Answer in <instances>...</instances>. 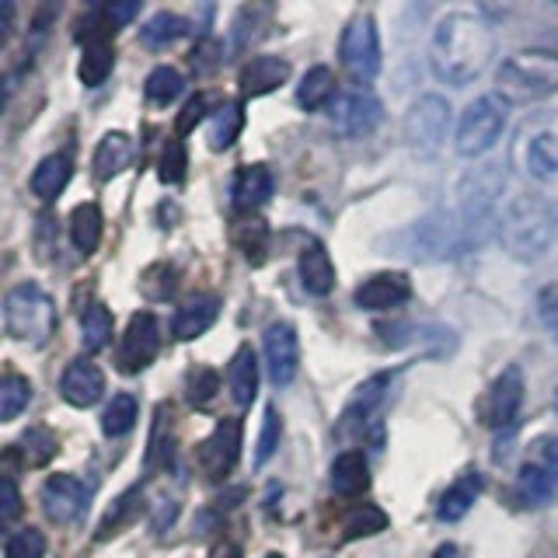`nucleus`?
<instances>
[{"instance_id":"nucleus-1","label":"nucleus","mask_w":558,"mask_h":558,"mask_svg":"<svg viewBox=\"0 0 558 558\" xmlns=\"http://www.w3.org/2000/svg\"><path fill=\"white\" fill-rule=\"evenodd\" d=\"M496 57V28L475 11H450L433 28L429 66L436 81L450 87H468L482 77Z\"/></svg>"},{"instance_id":"nucleus-2","label":"nucleus","mask_w":558,"mask_h":558,"mask_svg":"<svg viewBox=\"0 0 558 558\" xmlns=\"http://www.w3.org/2000/svg\"><path fill=\"white\" fill-rule=\"evenodd\" d=\"M499 244L517 262H537L558 238V206L548 196H517L496 223Z\"/></svg>"},{"instance_id":"nucleus-3","label":"nucleus","mask_w":558,"mask_h":558,"mask_svg":"<svg viewBox=\"0 0 558 558\" xmlns=\"http://www.w3.org/2000/svg\"><path fill=\"white\" fill-rule=\"evenodd\" d=\"M496 92L506 105L545 101L558 92V52L555 49H520L502 60L496 74Z\"/></svg>"},{"instance_id":"nucleus-4","label":"nucleus","mask_w":558,"mask_h":558,"mask_svg":"<svg viewBox=\"0 0 558 558\" xmlns=\"http://www.w3.org/2000/svg\"><path fill=\"white\" fill-rule=\"evenodd\" d=\"M4 331L22 345H46L57 331V304L39 283H17L4 296Z\"/></svg>"},{"instance_id":"nucleus-5","label":"nucleus","mask_w":558,"mask_h":558,"mask_svg":"<svg viewBox=\"0 0 558 558\" xmlns=\"http://www.w3.org/2000/svg\"><path fill=\"white\" fill-rule=\"evenodd\" d=\"M502 130H506V101L499 95H485L468 105L453 147H458L461 157H482L485 150L496 147Z\"/></svg>"},{"instance_id":"nucleus-6","label":"nucleus","mask_w":558,"mask_h":558,"mask_svg":"<svg viewBox=\"0 0 558 558\" xmlns=\"http://www.w3.org/2000/svg\"><path fill=\"white\" fill-rule=\"evenodd\" d=\"M342 66L349 70V77L356 84H371L380 70V39H377V25L371 14H356L353 22L342 32V46H339Z\"/></svg>"},{"instance_id":"nucleus-7","label":"nucleus","mask_w":558,"mask_h":558,"mask_svg":"<svg viewBox=\"0 0 558 558\" xmlns=\"http://www.w3.org/2000/svg\"><path fill=\"white\" fill-rule=\"evenodd\" d=\"M520 405H523V374H520V366H506V371L488 384L485 398L478 401V418L488 429H506L517 423Z\"/></svg>"},{"instance_id":"nucleus-8","label":"nucleus","mask_w":558,"mask_h":558,"mask_svg":"<svg viewBox=\"0 0 558 558\" xmlns=\"http://www.w3.org/2000/svg\"><path fill=\"white\" fill-rule=\"evenodd\" d=\"M157 349H161V325L150 311H140L130 318L126 325V336L119 342V353H116V363L122 374H140L144 366L154 363Z\"/></svg>"},{"instance_id":"nucleus-9","label":"nucleus","mask_w":558,"mask_h":558,"mask_svg":"<svg viewBox=\"0 0 558 558\" xmlns=\"http://www.w3.org/2000/svg\"><path fill=\"white\" fill-rule=\"evenodd\" d=\"M450 126V105L440 95H423L405 116V140L415 150H436Z\"/></svg>"},{"instance_id":"nucleus-10","label":"nucleus","mask_w":558,"mask_h":558,"mask_svg":"<svg viewBox=\"0 0 558 558\" xmlns=\"http://www.w3.org/2000/svg\"><path fill=\"white\" fill-rule=\"evenodd\" d=\"M43 513L52 523H74L84 517L87 502H92V485L81 482L77 475H49L43 482Z\"/></svg>"},{"instance_id":"nucleus-11","label":"nucleus","mask_w":558,"mask_h":558,"mask_svg":"<svg viewBox=\"0 0 558 558\" xmlns=\"http://www.w3.org/2000/svg\"><path fill=\"white\" fill-rule=\"evenodd\" d=\"M241 458V418H220L214 433L199 444V468L206 478H227Z\"/></svg>"},{"instance_id":"nucleus-12","label":"nucleus","mask_w":558,"mask_h":558,"mask_svg":"<svg viewBox=\"0 0 558 558\" xmlns=\"http://www.w3.org/2000/svg\"><path fill=\"white\" fill-rule=\"evenodd\" d=\"M262 353H266L269 366V380L276 388H287V384L301 371V342H296V331L287 322H272L266 328V339H262Z\"/></svg>"},{"instance_id":"nucleus-13","label":"nucleus","mask_w":558,"mask_h":558,"mask_svg":"<svg viewBox=\"0 0 558 558\" xmlns=\"http://www.w3.org/2000/svg\"><path fill=\"white\" fill-rule=\"evenodd\" d=\"M412 296V283L405 272H374L356 287L353 301L363 311H391Z\"/></svg>"},{"instance_id":"nucleus-14","label":"nucleus","mask_w":558,"mask_h":558,"mask_svg":"<svg viewBox=\"0 0 558 558\" xmlns=\"http://www.w3.org/2000/svg\"><path fill=\"white\" fill-rule=\"evenodd\" d=\"M391 384H395V374H377L371 380H363L353 401L345 405L342 412V423H339V436H345L353 426H366V423H374V415L384 409V401L391 398Z\"/></svg>"},{"instance_id":"nucleus-15","label":"nucleus","mask_w":558,"mask_h":558,"mask_svg":"<svg viewBox=\"0 0 558 558\" xmlns=\"http://www.w3.org/2000/svg\"><path fill=\"white\" fill-rule=\"evenodd\" d=\"M331 119L336 126L349 136H366L380 126L384 109L380 101L371 92H353V95H342L336 105H331Z\"/></svg>"},{"instance_id":"nucleus-16","label":"nucleus","mask_w":558,"mask_h":558,"mask_svg":"<svg viewBox=\"0 0 558 558\" xmlns=\"http://www.w3.org/2000/svg\"><path fill=\"white\" fill-rule=\"evenodd\" d=\"M60 395L66 405L74 409H92L98 405V398L105 395V374L92 360H74L60 377Z\"/></svg>"},{"instance_id":"nucleus-17","label":"nucleus","mask_w":558,"mask_h":558,"mask_svg":"<svg viewBox=\"0 0 558 558\" xmlns=\"http://www.w3.org/2000/svg\"><path fill=\"white\" fill-rule=\"evenodd\" d=\"M272 189H276V179H272V171L266 165L241 168L234 174V189H231L234 209H238V214H255V209H262V206L269 203Z\"/></svg>"},{"instance_id":"nucleus-18","label":"nucleus","mask_w":558,"mask_h":558,"mask_svg":"<svg viewBox=\"0 0 558 558\" xmlns=\"http://www.w3.org/2000/svg\"><path fill=\"white\" fill-rule=\"evenodd\" d=\"M287 81H290V63L283 57H252L241 66V77H238L241 92L252 98L269 95L276 87H283Z\"/></svg>"},{"instance_id":"nucleus-19","label":"nucleus","mask_w":558,"mask_h":558,"mask_svg":"<svg viewBox=\"0 0 558 558\" xmlns=\"http://www.w3.org/2000/svg\"><path fill=\"white\" fill-rule=\"evenodd\" d=\"M217 314H220V301L217 296H209V293H199V296H192V301H185L179 311H174V318H171V336L174 339H199L203 331L217 322Z\"/></svg>"},{"instance_id":"nucleus-20","label":"nucleus","mask_w":558,"mask_h":558,"mask_svg":"<svg viewBox=\"0 0 558 558\" xmlns=\"http://www.w3.org/2000/svg\"><path fill=\"white\" fill-rule=\"evenodd\" d=\"M296 269H301V287L311 296H328L336 290V266H331V255L325 252V244H318V241L304 244Z\"/></svg>"},{"instance_id":"nucleus-21","label":"nucleus","mask_w":558,"mask_h":558,"mask_svg":"<svg viewBox=\"0 0 558 558\" xmlns=\"http://www.w3.org/2000/svg\"><path fill=\"white\" fill-rule=\"evenodd\" d=\"M133 154H136V144L126 136V133H105L95 147V179L98 182H112L116 174H122L130 165H133Z\"/></svg>"},{"instance_id":"nucleus-22","label":"nucleus","mask_w":558,"mask_h":558,"mask_svg":"<svg viewBox=\"0 0 558 558\" xmlns=\"http://www.w3.org/2000/svg\"><path fill=\"white\" fill-rule=\"evenodd\" d=\"M331 488L345 499L363 496L366 488H371V464H366L363 450H342L339 458L331 461Z\"/></svg>"},{"instance_id":"nucleus-23","label":"nucleus","mask_w":558,"mask_h":558,"mask_svg":"<svg viewBox=\"0 0 558 558\" xmlns=\"http://www.w3.org/2000/svg\"><path fill=\"white\" fill-rule=\"evenodd\" d=\"M227 388H231L234 405L248 409L258 395V360L252 353V345H241L231 366H227Z\"/></svg>"},{"instance_id":"nucleus-24","label":"nucleus","mask_w":558,"mask_h":558,"mask_svg":"<svg viewBox=\"0 0 558 558\" xmlns=\"http://www.w3.org/2000/svg\"><path fill=\"white\" fill-rule=\"evenodd\" d=\"M558 493V475H551L548 468H541L534 461H527L520 468V475H517V499L523 506H548Z\"/></svg>"},{"instance_id":"nucleus-25","label":"nucleus","mask_w":558,"mask_h":558,"mask_svg":"<svg viewBox=\"0 0 558 558\" xmlns=\"http://www.w3.org/2000/svg\"><path fill=\"white\" fill-rule=\"evenodd\" d=\"M478 496H482V475H478V471H464V475L444 493L436 517H440L444 523H458L461 517H468V510L475 506Z\"/></svg>"},{"instance_id":"nucleus-26","label":"nucleus","mask_w":558,"mask_h":558,"mask_svg":"<svg viewBox=\"0 0 558 558\" xmlns=\"http://www.w3.org/2000/svg\"><path fill=\"white\" fill-rule=\"evenodd\" d=\"M101 209L95 203H81L74 214H70V241L81 255H95L101 244Z\"/></svg>"},{"instance_id":"nucleus-27","label":"nucleus","mask_w":558,"mask_h":558,"mask_svg":"<svg viewBox=\"0 0 558 558\" xmlns=\"http://www.w3.org/2000/svg\"><path fill=\"white\" fill-rule=\"evenodd\" d=\"M70 182V157L66 154H49L46 161L32 171V192L43 203L57 199Z\"/></svg>"},{"instance_id":"nucleus-28","label":"nucleus","mask_w":558,"mask_h":558,"mask_svg":"<svg viewBox=\"0 0 558 558\" xmlns=\"http://www.w3.org/2000/svg\"><path fill=\"white\" fill-rule=\"evenodd\" d=\"M112 66H116V49L109 39H87L84 46V57H81V84L84 87H101L105 77L112 74Z\"/></svg>"},{"instance_id":"nucleus-29","label":"nucleus","mask_w":558,"mask_h":558,"mask_svg":"<svg viewBox=\"0 0 558 558\" xmlns=\"http://www.w3.org/2000/svg\"><path fill=\"white\" fill-rule=\"evenodd\" d=\"M331 98H336V74H331L328 66L307 70L301 87H296V101H301V109L318 112V109H325V105H331Z\"/></svg>"},{"instance_id":"nucleus-30","label":"nucleus","mask_w":558,"mask_h":558,"mask_svg":"<svg viewBox=\"0 0 558 558\" xmlns=\"http://www.w3.org/2000/svg\"><path fill=\"white\" fill-rule=\"evenodd\" d=\"M112 342V314L105 304H92L81 314V345L87 353H101Z\"/></svg>"},{"instance_id":"nucleus-31","label":"nucleus","mask_w":558,"mask_h":558,"mask_svg":"<svg viewBox=\"0 0 558 558\" xmlns=\"http://www.w3.org/2000/svg\"><path fill=\"white\" fill-rule=\"evenodd\" d=\"M136 418H140L136 398L130 391H119V395H112V401L101 412V433L105 436H126L136 426Z\"/></svg>"},{"instance_id":"nucleus-32","label":"nucleus","mask_w":558,"mask_h":558,"mask_svg":"<svg viewBox=\"0 0 558 558\" xmlns=\"http://www.w3.org/2000/svg\"><path fill=\"white\" fill-rule=\"evenodd\" d=\"M185 32H189L185 17L171 14V11H161V14H154L144 28H140V43H144L147 49H165L171 43H179Z\"/></svg>"},{"instance_id":"nucleus-33","label":"nucleus","mask_w":558,"mask_h":558,"mask_svg":"<svg viewBox=\"0 0 558 558\" xmlns=\"http://www.w3.org/2000/svg\"><path fill=\"white\" fill-rule=\"evenodd\" d=\"M241 126H244L241 101H223L220 109L214 112V122H209V147H214V150H227L238 140Z\"/></svg>"},{"instance_id":"nucleus-34","label":"nucleus","mask_w":558,"mask_h":558,"mask_svg":"<svg viewBox=\"0 0 558 558\" xmlns=\"http://www.w3.org/2000/svg\"><path fill=\"white\" fill-rule=\"evenodd\" d=\"M527 171L534 179H555L558 174V133H537L527 144Z\"/></svg>"},{"instance_id":"nucleus-35","label":"nucleus","mask_w":558,"mask_h":558,"mask_svg":"<svg viewBox=\"0 0 558 558\" xmlns=\"http://www.w3.org/2000/svg\"><path fill=\"white\" fill-rule=\"evenodd\" d=\"M28 401H32L28 377L4 374V380H0V418H4V423H14V418L28 409Z\"/></svg>"},{"instance_id":"nucleus-36","label":"nucleus","mask_w":558,"mask_h":558,"mask_svg":"<svg viewBox=\"0 0 558 558\" xmlns=\"http://www.w3.org/2000/svg\"><path fill=\"white\" fill-rule=\"evenodd\" d=\"M182 92H185V77L174 66H154L144 84V95L154 105H171Z\"/></svg>"},{"instance_id":"nucleus-37","label":"nucleus","mask_w":558,"mask_h":558,"mask_svg":"<svg viewBox=\"0 0 558 558\" xmlns=\"http://www.w3.org/2000/svg\"><path fill=\"white\" fill-rule=\"evenodd\" d=\"M342 531H345V537H349V541H353V537H371V534H380V531H388V513H384L380 506L363 502L360 510H353V513L345 517Z\"/></svg>"},{"instance_id":"nucleus-38","label":"nucleus","mask_w":558,"mask_h":558,"mask_svg":"<svg viewBox=\"0 0 558 558\" xmlns=\"http://www.w3.org/2000/svg\"><path fill=\"white\" fill-rule=\"evenodd\" d=\"M4 558H46V537L43 531L25 527V531H14L4 545Z\"/></svg>"},{"instance_id":"nucleus-39","label":"nucleus","mask_w":558,"mask_h":558,"mask_svg":"<svg viewBox=\"0 0 558 558\" xmlns=\"http://www.w3.org/2000/svg\"><path fill=\"white\" fill-rule=\"evenodd\" d=\"M140 488H133V493H126V496H119L116 499V506L109 513H105V520H101V527H98V541H105V537H112V534H119V527L126 523L136 510H140Z\"/></svg>"},{"instance_id":"nucleus-40","label":"nucleus","mask_w":558,"mask_h":558,"mask_svg":"<svg viewBox=\"0 0 558 558\" xmlns=\"http://www.w3.org/2000/svg\"><path fill=\"white\" fill-rule=\"evenodd\" d=\"M279 436H283V418H279V412L269 405L266 409V418H262V436H258V453H255L258 464H266L272 453H276Z\"/></svg>"},{"instance_id":"nucleus-41","label":"nucleus","mask_w":558,"mask_h":558,"mask_svg":"<svg viewBox=\"0 0 558 558\" xmlns=\"http://www.w3.org/2000/svg\"><path fill=\"white\" fill-rule=\"evenodd\" d=\"M217 391H220V377L214 374V371H206V366H199L196 374L189 377V401L192 405H209V401L217 398Z\"/></svg>"},{"instance_id":"nucleus-42","label":"nucleus","mask_w":558,"mask_h":558,"mask_svg":"<svg viewBox=\"0 0 558 558\" xmlns=\"http://www.w3.org/2000/svg\"><path fill=\"white\" fill-rule=\"evenodd\" d=\"M234 238H238V244H241V252L248 255V262H262V252H266V238H269L266 223H262V220L244 223Z\"/></svg>"},{"instance_id":"nucleus-43","label":"nucleus","mask_w":558,"mask_h":558,"mask_svg":"<svg viewBox=\"0 0 558 558\" xmlns=\"http://www.w3.org/2000/svg\"><path fill=\"white\" fill-rule=\"evenodd\" d=\"M161 179L168 185H179L185 179V147H182V140H168V147L161 154Z\"/></svg>"},{"instance_id":"nucleus-44","label":"nucleus","mask_w":558,"mask_h":558,"mask_svg":"<svg viewBox=\"0 0 558 558\" xmlns=\"http://www.w3.org/2000/svg\"><path fill=\"white\" fill-rule=\"evenodd\" d=\"M140 14V4L136 0H126V4H105V8H98V25H101V32H116L119 25H126V22H133V17Z\"/></svg>"},{"instance_id":"nucleus-45","label":"nucleus","mask_w":558,"mask_h":558,"mask_svg":"<svg viewBox=\"0 0 558 558\" xmlns=\"http://www.w3.org/2000/svg\"><path fill=\"white\" fill-rule=\"evenodd\" d=\"M17 513H22V493H17V485L11 475L0 478V520L11 523Z\"/></svg>"},{"instance_id":"nucleus-46","label":"nucleus","mask_w":558,"mask_h":558,"mask_svg":"<svg viewBox=\"0 0 558 558\" xmlns=\"http://www.w3.org/2000/svg\"><path fill=\"white\" fill-rule=\"evenodd\" d=\"M531 461L548 468L551 475H558V436H537L534 450H531Z\"/></svg>"},{"instance_id":"nucleus-47","label":"nucleus","mask_w":558,"mask_h":558,"mask_svg":"<svg viewBox=\"0 0 558 558\" xmlns=\"http://www.w3.org/2000/svg\"><path fill=\"white\" fill-rule=\"evenodd\" d=\"M537 311H541V322H545V328L551 331V339L558 342V287H548L545 293H541Z\"/></svg>"},{"instance_id":"nucleus-48","label":"nucleus","mask_w":558,"mask_h":558,"mask_svg":"<svg viewBox=\"0 0 558 558\" xmlns=\"http://www.w3.org/2000/svg\"><path fill=\"white\" fill-rule=\"evenodd\" d=\"M206 109H209V98L206 95H196L192 98L185 109H182V116H179V133H189L196 122H203V116H206Z\"/></svg>"},{"instance_id":"nucleus-49","label":"nucleus","mask_w":558,"mask_h":558,"mask_svg":"<svg viewBox=\"0 0 558 558\" xmlns=\"http://www.w3.org/2000/svg\"><path fill=\"white\" fill-rule=\"evenodd\" d=\"M214 558H241V551L234 548V545H223V548H217V555Z\"/></svg>"},{"instance_id":"nucleus-50","label":"nucleus","mask_w":558,"mask_h":558,"mask_svg":"<svg viewBox=\"0 0 558 558\" xmlns=\"http://www.w3.org/2000/svg\"><path fill=\"white\" fill-rule=\"evenodd\" d=\"M269 558H283V555H269Z\"/></svg>"},{"instance_id":"nucleus-51","label":"nucleus","mask_w":558,"mask_h":558,"mask_svg":"<svg viewBox=\"0 0 558 558\" xmlns=\"http://www.w3.org/2000/svg\"><path fill=\"white\" fill-rule=\"evenodd\" d=\"M555 409H558V395H555Z\"/></svg>"}]
</instances>
